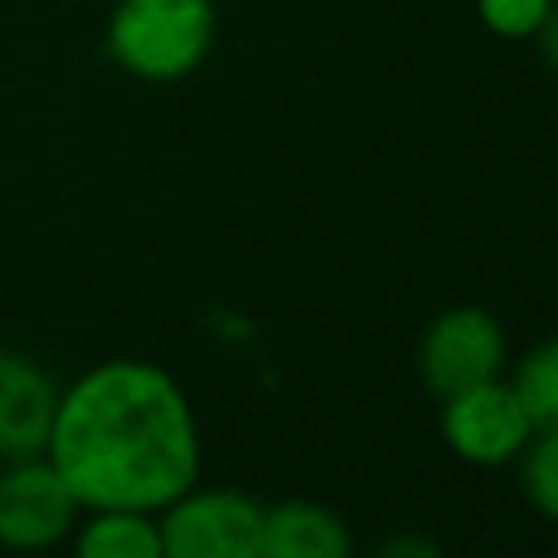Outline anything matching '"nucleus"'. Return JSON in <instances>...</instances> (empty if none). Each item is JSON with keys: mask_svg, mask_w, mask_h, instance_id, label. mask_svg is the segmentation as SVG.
Masks as SVG:
<instances>
[{"mask_svg": "<svg viewBox=\"0 0 558 558\" xmlns=\"http://www.w3.org/2000/svg\"><path fill=\"white\" fill-rule=\"evenodd\" d=\"M510 388H514V397L527 410V418H532L536 432L554 427V418H558V344L554 340L536 344L523 357V366H519V375H514Z\"/></svg>", "mask_w": 558, "mask_h": 558, "instance_id": "9d476101", "label": "nucleus"}, {"mask_svg": "<svg viewBox=\"0 0 558 558\" xmlns=\"http://www.w3.org/2000/svg\"><path fill=\"white\" fill-rule=\"evenodd\" d=\"M384 554H436V545H427V541H397V545H384Z\"/></svg>", "mask_w": 558, "mask_h": 558, "instance_id": "ddd939ff", "label": "nucleus"}, {"mask_svg": "<svg viewBox=\"0 0 558 558\" xmlns=\"http://www.w3.org/2000/svg\"><path fill=\"white\" fill-rule=\"evenodd\" d=\"M57 410V384L44 366L0 349V453L26 458L44 449Z\"/></svg>", "mask_w": 558, "mask_h": 558, "instance_id": "0eeeda50", "label": "nucleus"}, {"mask_svg": "<svg viewBox=\"0 0 558 558\" xmlns=\"http://www.w3.org/2000/svg\"><path fill=\"white\" fill-rule=\"evenodd\" d=\"M74 493L52 462L17 458L0 475V545L9 549H48L74 523Z\"/></svg>", "mask_w": 558, "mask_h": 558, "instance_id": "423d86ee", "label": "nucleus"}, {"mask_svg": "<svg viewBox=\"0 0 558 558\" xmlns=\"http://www.w3.org/2000/svg\"><path fill=\"white\" fill-rule=\"evenodd\" d=\"M74 545L83 558H161V532L148 510H96Z\"/></svg>", "mask_w": 558, "mask_h": 558, "instance_id": "1a4fd4ad", "label": "nucleus"}, {"mask_svg": "<svg viewBox=\"0 0 558 558\" xmlns=\"http://www.w3.org/2000/svg\"><path fill=\"white\" fill-rule=\"evenodd\" d=\"M475 9L501 39H527L549 26V0H475Z\"/></svg>", "mask_w": 558, "mask_h": 558, "instance_id": "f8f14e48", "label": "nucleus"}, {"mask_svg": "<svg viewBox=\"0 0 558 558\" xmlns=\"http://www.w3.org/2000/svg\"><path fill=\"white\" fill-rule=\"evenodd\" d=\"M105 39L126 74L174 83L214 44V0H118Z\"/></svg>", "mask_w": 558, "mask_h": 558, "instance_id": "f03ea898", "label": "nucleus"}, {"mask_svg": "<svg viewBox=\"0 0 558 558\" xmlns=\"http://www.w3.org/2000/svg\"><path fill=\"white\" fill-rule=\"evenodd\" d=\"M48 462L78 506L161 510L196 484L201 440L183 388L153 362H105L57 392Z\"/></svg>", "mask_w": 558, "mask_h": 558, "instance_id": "f257e3e1", "label": "nucleus"}, {"mask_svg": "<svg viewBox=\"0 0 558 558\" xmlns=\"http://www.w3.org/2000/svg\"><path fill=\"white\" fill-rule=\"evenodd\" d=\"M157 519L161 554L170 558H257L262 549V510L235 488H183L161 506Z\"/></svg>", "mask_w": 558, "mask_h": 558, "instance_id": "7ed1b4c3", "label": "nucleus"}, {"mask_svg": "<svg viewBox=\"0 0 558 558\" xmlns=\"http://www.w3.org/2000/svg\"><path fill=\"white\" fill-rule=\"evenodd\" d=\"M349 527L318 501H283L262 510V549L257 558H344Z\"/></svg>", "mask_w": 558, "mask_h": 558, "instance_id": "6e6552de", "label": "nucleus"}, {"mask_svg": "<svg viewBox=\"0 0 558 558\" xmlns=\"http://www.w3.org/2000/svg\"><path fill=\"white\" fill-rule=\"evenodd\" d=\"M527 445H532V453L523 462V488H527L532 506L545 519H554L558 514V436H554V427H545Z\"/></svg>", "mask_w": 558, "mask_h": 558, "instance_id": "9b49d317", "label": "nucleus"}, {"mask_svg": "<svg viewBox=\"0 0 558 558\" xmlns=\"http://www.w3.org/2000/svg\"><path fill=\"white\" fill-rule=\"evenodd\" d=\"M506 362V331L501 323L480 305H453L440 310L423 340H418V371L427 392L440 401L458 388H471L480 379H497Z\"/></svg>", "mask_w": 558, "mask_h": 558, "instance_id": "20e7f679", "label": "nucleus"}, {"mask_svg": "<svg viewBox=\"0 0 558 558\" xmlns=\"http://www.w3.org/2000/svg\"><path fill=\"white\" fill-rule=\"evenodd\" d=\"M440 432L449 449L475 466H501L514 453H523L527 440L536 436L514 388L497 379H480L471 388L449 392L440 410Z\"/></svg>", "mask_w": 558, "mask_h": 558, "instance_id": "39448f33", "label": "nucleus"}]
</instances>
